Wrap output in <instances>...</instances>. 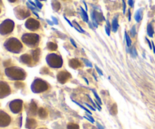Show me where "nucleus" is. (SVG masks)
<instances>
[{
	"label": "nucleus",
	"mask_w": 155,
	"mask_h": 129,
	"mask_svg": "<svg viewBox=\"0 0 155 129\" xmlns=\"http://www.w3.org/2000/svg\"><path fill=\"white\" fill-rule=\"evenodd\" d=\"M5 73L12 79H24L25 77V73L22 69L16 67L8 68L5 70Z\"/></svg>",
	"instance_id": "nucleus-1"
},
{
	"label": "nucleus",
	"mask_w": 155,
	"mask_h": 129,
	"mask_svg": "<svg viewBox=\"0 0 155 129\" xmlns=\"http://www.w3.org/2000/svg\"><path fill=\"white\" fill-rule=\"evenodd\" d=\"M5 47L8 51L15 53H18L22 48V45L17 39L11 38L5 42Z\"/></svg>",
	"instance_id": "nucleus-2"
},
{
	"label": "nucleus",
	"mask_w": 155,
	"mask_h": 129,
	"mask_svg": "<svg viewBox=\"0 0 155 129\" xmlns=\"http://www.w3.org/2000/svg\"><path fill=\"white\" fill-rule=\"evenodd\" d=\"M39 36L34 33H27L22 36V41L25 44L31 46H34L39 42Z\"/></svg>",
	"instance_id": "nucleus-3"
},
{
	"label": "nucleus",
	"mask_w": 155,
	"mask_h": 129,
	"mask_svg": "<svg viewBox=\"0 0 155 129\" xmlns=\"http://www.w3.org/2000/svg\"><path fill=\"white\" fill-rule=\"evenodd\" d=\"M47 62L51 67H61L62 65V60L61 57L54 54H51L47 57Z\"/></svg>",
	"instance_id": "nucleus-4"
},
{
	"label": "nucleus",
	"mask_w": 155,
	"mask_h": 129,
	"mask_svg": "<svg viewBox=\"0 0 155 129\" xmlns=\"http://www.w3.org/2000/svg\"><path fill=\"white\" fill-rule=\"evenodd\" d=\"M14 22L11 20H5L2 23L0 26V31L2 35L8 34L13 30L14 29Z\"/></svg>",
	"instance_id": "nucleus-5"
},
{
	"label": "nucleus",
	"mask_w": 155,
	"mask_h": 129,
	"mask_svg": "<svg viewBox=\"0 0 155 129\" xmlns=\"http://www.w3.org/2000/svg\"><path fill=\"white\" fill-rule=\"evenodd\" d=\"M48 89V85L44 81L41 79H36L33 83L32 89L34 92H44Z\"/></svg>",
	"instance_id": "nucleus-6"
},
{
	"label": "nucleus",
	"mask_w": 155,
	"mask_h": 129,
	"mask_svg": "<svg viewBox=\"0 0 155 129\" xmlns=\"http://www.w3.org/2000/svg\"><path fill=\"white\" fill-rule=\"evenodd\" d=\"M16 17L19 19H24L30 15V12L28 10L25 9L24 8H16L15 9Z\"/></svg>",
	"instance_id": "nucleus-7"
},
{
	"label": "nucleus",
	"mask_w": 155,
	"mask_h": 129,
	"mask_svg": "<svg viewBox=\"0 0 155 129\" xmlns=\"http://www.w3.org/2000/svg\"><path fill=\"white\" fill-rule=\"evenodd\" d=\"M25 27L28 30L34 31V30H36L39 27V23L36 20L33 19V18H30V19H28L26 21Z\"/></svg>",
	"instance_id": "nucleus-8"
},
{
	"label": "nucleus",
	"mask_w": 155,
	"mask_h": 129,
	"mask_svg": "<svg viewBox=\"0 0 155 129\" xmlns=\"http://www.w3.org/2000/svg\"><path fill=\"white\" fill-rule=\"evenodd\" d=\"M22 108V101L20 100H15L10 104V109L13 113H18Z\"/></svg>",
	"instance_id": "nucleus-9"
},
{
	"label": "nucleus",
	"mask_w": 155,
	"mask_h": 129,
	"mask_svg": "<svg viewBox=\"0 0 155 129\" xmlns=\"http://www.w3.org/2000/svg\"><path fill=\"white\" fill-rule=\"evenodd\" d=\"M70 77H71V74L68 73V72H64V71H62V72H60L58 74L57 78L59 82L64 84V83H65L68 81Z\"/></svg>",
	"instance_id": "nucleus-10"
},
{
	"label": "nucleus",
	"mask_w": 155,
	"mask_h": 129,
	"mask_svg": "<svg viewBox=\"0 0 155 129\" xmlns=\"http://www.w3.org/2000/svg\"><path fill=\"white\" fill-rule=\"evenodd\" d=\"M10 117L7 114L4 113L3 112L1 113V116H0V125L2 127L7 126L10 123Z\"/></svg>",
	"instance_id": "nucleus-11"
},
{
	"label": "nucleus",
	"mask_w": 155,
	"mask_h": 129,
	"mask_svg": "<svg viewBox=\"0 0 155 129\" xmlns=\"http://www.w3.org/2000/svg\"><path fill=\"white\" fill-rule=\"evenodd\" d=\"M0 94H1L2 98H3L5 95H8L10 93V89H9L8 85L6 83L1 82V86H0Z\"/></svg>",
	"instance_id": "nucleus-12"
},
{
	"label": "nucleus",
	"mask_w": 155,
	"mask_h": 129,
	"mask_svg": "<svg viewBox=\"0 0 155 129\" xmlns=\"http://www.w3.org/2000/svg\"><path fill=\"white\" fill-rule=\"evenodd\" d=\"M92 16L93 17V18L96 20L97 22H98V23H101V22H102V21H105V19H104V17L103 16L102 14L100 13V12L96 11H94L92 12Z\"/></svg>",
	"instance_id": "nucleus-13"
},
{
	"label": "nucleus",
	"mask_w": 155,
	"mask_h": 129,
	"mask_svg": "<svg viewBox=\"0 0 155 129\" xmlns=\"http://www.w3.org/2000/svg\"><path fill=\"white\" fill-rule=\"evenodd\" d=\"M142 11H143V9L140 8L136 12V14H135L134 18L135 20H136L137 22H140L141 20L142 19V16H143V12Z\"/></svg>",
	"instance_id": "nucleus-14"
},
{
	"label": "nucleus",
	"mask_w": 155,
	"mask_h": 129,
	"mask_svg": "<svg viewBox=\"0 0 155 129\" xmlns=\"http://www.w3.org/2000/svg\"><path fill=\"white\" fill-rule=\"evenodd\" d=\"M36 122L34 119H28L27 121V124H26V127L27 128H30V129H33L36 128Z\"/></svg>",
	"instance_id": "nucleus-15"
},
{
	"label": "nucleus",
	"mask_w": 155,
	"mask_h": 129,
	"mask_svg": "<svg viewBox=\"0 0 155 129\" xmlns=\"http://www.w3.org/2000/svg\"><path fill=\"white\" fill-rule=\"evenodd\" d=\"M69 65L71 67L74 68V69H77V68L80 66V63L79 62V60H76V59H72V60H70Z\"/></svg>",
	"instance_id": "nucleus-16"
},
{
	"label": "nucleus",
	"mask_w": 155,
	"mask_h": 129,
	"mask_svg": "<svg viewBox=\"0 0 155 129\" xmlns=\"http://www.w3.org/2000/svg\"><path fill=\"white\" fill-rule=\"evenodd\" d=\"M21 60L23 63H26V64H30L31 62V57L28 54H24L21 57Z\"/></svg>",
	"instance_id": "nucleus-17"
},
{
	"label": "nucleus",
	"mask_w": 155,
	"mask_h": 129,
	"mask_svg": "<svg viewBox=\"0 0 155 129\" xmlns=\"http://www.w3.org/2000/svg\"><path fill=\"white\" fill-rule=\"evenodd\" d=\"M51 5H52L53 9H54L55 11H58L61 8V4L57 0H52L51 2Z\"/></svg>",
	"instance_id": "nucleus-18"
},
{
	"label": "nucleus",
	"mask_w": 155,
	"mask_h": 129,
	"mask_svg": "<svg viewBox=\"0 0 155 129\" xmlns=\"http://www.w3.org/2000/svg\"><path fill=\"white\" fill-rule=\"evenodd\" d=\"M119 27V24H118V20H117V16L116 18H114V19L113 20V22H112V30L114 32L117 31V29Z\"/></svg>",
	"instance_id": "nucleus-19"
},
{
	"label": "nucleus",
	"mask_w": 155,
	"mask_h": 129,
	"mask_svg": "<svg viewBox=\"0 0 155 129\" xmlns=\"http://www.w3.org/2000/svg\"><path fill=\"white\" fill-rule=\"evenodd\" d=\"M147 33H148V35L150 36V37H153V35H154V29H153L152 25L151 24H149L148 25V28H147Z\"/></svg>",
	"instance_id": "nucleus-20"
},
{
	"label": "nucleus",
	"mask_w": 155,
	"mask_h": 129,
	"mask_svg": "<svg viewBox=\"0 0 155 129\" xmlns=\"http://www.w3.org/2000/svg\"><path fill=\"white\" fill-rule=\"evenodd\" d=\"M39 54H40V50H39V48H37V49L34 50V51H33V59H34V60L38 61L39 57Z\"/></svg>",
	"instance_id": "nucleus-21"
},
{
	"label": "nucleus",
	"mask_w": 155,
	"mask_h": 129,
	"mask_svg": "<svg viewBox=\"0 0 155 129\" xmlns=\"http://www.w3.org/2000/svg\"><path fill=\"white\" fill-rule=\"evenodd\" d=\"M36 110H37V107H36V105L34 104V103H32L30 106V113L33 115H35L36 113Z\"/></svg>",
	"instance_id": "nucleus-22"
},
{
	"label": "nucleus",
	"mask_w": 155,
	"mask_h": 129,
	"mask_svg": "<svg viewBox=\"0 0 155 129\" xmlns=\"http://www.w3.org/2000/svg\"><path fill=\"white\" fill-rule=\"evenodd\" d=\"M80 9H81V16L83 18V21H86V22H88L89 21V18H88L87 13H86V11H85L83 8H80Z\"/></svg>",
	"instance_id": "nucleus-23"
},
{
	"label": "nucleus",
	"mask_w": 155,
	"mask_h": 129,
	"mask_svg": "<svg viewBox=\"0 0 155 129\" xmlns=\"http://www.w3.org/2000/svg\"><path fill=\"white\" fill-rule=\"evenodd\" d=\"M39 116H40L41 118H42V119H44V118H45L47 116V112L45 111V109L43 108H40L39 110Z\"/></svg>",
	"instance_id": "nucleus-24"
},
{
	"label": "nucleus",
	"mask_w": 155,
	"mask_h": 129,
	"mask_svg": "<svg viewBox=\"0 0 155 129\" xmlns=\"http://www.w3.org/2000/svg\"><path fill=\"white\" fill-rule=\"evenodd\" d=\"M47 46H48V49L51 50V51H55L58 48L57 45H56L55 43H53V42H48Z\"/></svg>",
	"instance_id": "nucleus-25"
},
{
	"label": "nucleus",
	"mask_w": 155,
	"mask_h": 129,
	"mask_svg": "<svg viewBox=\"0 0 155 129\" xmlns=\"http://www.w3.org/2000/svg\"><path fill=\"white\" fill-rule=\"evenodd\" d=\"M125 38H126V41H127V46H128V47L131 46V45H132V41H131V39H130V36H129L128 34H127V32H126V33H125Z\"/></svg>",
	"instance_id": "nucleus-26"
},
{
	"label": "nucleus",
	"mask_w": 155,
	"mask_h": 129,
	"mask_svg": "<svg viewBox=\"0 0 155 129\" xmlns=\"http://www.w3.org/2000/svg\"><path fill=\"white\" fill-rule=\"evenodd\" d=\"M68 129H79V126L76 124H69L68 125Z\"/></svg>",
	"instance_id": "nucleus-27"
},
{
	"label": "nucleus",
	"mask_w": 155,
	"mask_h": 129,
	"mask_svg": "<svg viewBox=\"0 0 155 129\" xmlns=\"http://www.w3.org/2000/svg\"><path fill=\"white\" fill-rule=\"evenodd\" d=\"M84 118H85V119H88V120H89V121H90V122H92V123H94L93 118H92V116H90V114H89V113H87V114H86V116H84Z\"/></svg>",
	"instance_id": "nucleus-28"
},
{
	"label": "nucleus",
	"mask_w": 155,
	"mask_h": 129,
	"mask_svg": "<svg viewBox=\"0 0 155 129\" xmlns=\"http://www.w3.org/2000/svg\"><path fill=\"white\" fill-rule=\"evenodd\" d=\"M92 92H93L94 95H95V98H96V99H97V101H98V102L100 104H102V103H101V99H100V98H99V97H98V95H97V93H96V92H95V90H92Z\"/></svg>",
	"instance_id": "nucleus-29"
},
{
	"label": "nucleus",
	"mask_w": 155,
	"mask_h": 129,
	"mask_svg": "<svg viewBox=\"0 0 155 129\" xmlns=\"http://www.w3.org/2000/svg\"><path fill=\"white\" fill-rule=\"evenodd\" d=\"M74 101V102L75 103V104H77V105H79V107H81V108H83V110H86V111L87 112V113H89V114H91V115H92V113H91V112H90V111H89V110H88L86 108V107H83V106H82L81 104H79V103L76 102V101Z\"/></svg>",
	"instance_id": "nucleus-30"
},
{
	"label": "nucleus",
	"mask_w": 155,
	"mask_h": 129,
	"mask_svg": "<svg viewBox=\"0 0 155 129\" xmlns=\"http://www.w3.org/2000/svg\"><path fill=\"white\" fill-rule=\"evenodd\" d=\"M136 35V26H133V27L131 30V36L132 37H134Z\"/></svg>",
	"instance_id": "nucleus-31"
},
{
	"label": "nucleus",
	"mask_w": 155,
	"mask_h": 129,
	"mask_svg": "<svg viewBox=\"0 0 155 129\" xmlns=\"http://www.w3.org/2000/svg\"><path fill=\"white\" fill-rule=\"evenodd\" d=\"M83 62H84V63H85V64H86V66H89V67H92V63H91L89 61V60H85V59H83Z\"/></svg>",
	"instance_id": "nucleus-32"
},
{
	"label": "nucleus",
	"mask_w": 155,
	"mask_h": 129,
	"mask_svg": "<svg viewBox=\"0 0 155 129\" xmlns=\"http://www.w3.org/2000/svg\"><path fill=\"white\" fill-rule=\"evenodd\" d=\"M35 2H36V6H37V7L39 8V9H40V8H42V5L41 4L40 2H39V0H35Z\"/></svg>",
	"instance_id": "nucleus-33"
},
{
	"label": "nucleus",
	"mask_w": 155,
	"mask_h": 129,
	"mask_svg": "<svg viewBox=\"0 0 155 129\" xmlns=\"http://www.w3.org/2000/svg\"><path fill=\"white\" fill-rule=\"evenodd\" d=\"M132 54H133V57H136V55H137V53H136V48H134V47L132 48Z\"/></svg>",
	"instance_id": "nucleus-34"
},
{
	"label": "nucleus",
	"mask_w": 155,
	"mask_h": 129,
	"mask_svg": "<svg viewBox=\"0 0 155 129\" xmlns=\"http://www.w3.org/2000/svg\"><path fill=\"white\" fill-rule=\"evenodd\" d=\"M105 31H106V33H107V35L110 36V27H108V26H106Z\"/></svg>",
	"instance_id": "nucleus-35"
},
{
	"label": "nucleus",
	"mask_w": 155,
	"mask_h": 129,
	"mask_svg": "<svg viewBox=\"0 0 155 129\" xmlns=\"http://www.w3.org/2000/svg\"><path fill=\"white\" fill-rule=\"evenodd\" d=\"M128 4L130 5V7L133 8V5H134V2H133V0H129V1H128Z\"/></svg>",
	"instance_id": "nucleus-36"
},
{
	"label": "nucleus",
	"mask_w": 155,
	"mask_h": 129,
	"mask_svg": "<svg viewBox=\"0 0 155 129\" xmlns=\"http://www.w3.org/2000/svg\"><path fill=\"white\" fill-rule=\"evenodd\" d=\"M95 69H96V70L98 71V73L100 74V75H101H101H103V73H102V71H101V69H100L98 67V66H95Z\"/></svg>",
	"instance_id": "nucleus-37"
},
{
	"label": "nucleus",
	"mask_w": 155,
	"mask_h": 129,
	"mask_svg": "<svg viewBox=\"0 0 155 129\" xmlns=\"http://www.w3.org/2000/svg\"><path fill=\"white\" fill-rule=\"evenodd\" d=\"M51 18H52V20H53V22H54V24H58V22L57 19H56L55 18H54V17H51Z\"/></svg>",
	"instance_id": "nucleus-38"
},
{
	"label": "nucleus",
	"mask_w": 155,
	"mask_h": 129,
	"mask_svg": "<svg viewBox=\"0 0 155 129\" xmlns=\"http://www.w3.org/2000/svg\"><path fill=\"white\" fill-rule=\"evenodd\" d=\"M123 1V4H124V13H125L126 11V3L124 2V0H122Z\"/></svg>",
	"instance_id": "nucleus-39"
},
{
	"label": "nucleus",
	"mask_w": 155,
	"mask_h": 129,
	"mask_svg": "<svg viewBox=\"0 0 155 129\" xmlns=\"http://www.w3.org/2000/svg\"><path fill=\"white\" fill-rule=\"evenodd\" d=\"M64 18H65V20H66V21H68V24H70V25H71V27H74V25H73V24H71V22H70V21H69V20H68V19H67V18H66V17H64Z\"/></svg>",
	"instance_id": "nucleus-40"
},
{
	"label": "nucleus",
	"mask_w": 155,
	"mask_h": 129,
	"mask_svg": "<svg viewBox=\"0 0 155 129\" xmlns=\"http://www.w3.org/2000/svg\"><path fill=\"white\" fill-rule=\"evenodd\" d=\"M86 105L87 106V107H89V108H90L91 110H93V111H95V109H94L93 107H91V106H90V105H89V104H86Z\"/></svg>",
	"instance_id": "nucleus-41"
},
{
	"label": "nucleus",
	"mask_w": 155,
	"mask_h": 129,
	"mask_svg": "<svg viewBox=\"0 0 155 129\" xmlns=\"http://www.w3.org/2000/svg\"><path fill=\"white\" fill-rule=\"evenodd\" d=\"M97 127H98V128H99V129H104V128H103V127L101 126V125H100V124L98 123V122H97Z\"/></svg>",
	"instance_id": "nucleus-42"
},
{
	"label": "nucleus",
	"mask_w": 155,
	"mask_h": 129,
	"mask_svg": "<svg viewBox=\"0 0 155 129\" xmlns=\"http://www.w3.org/2000/svg\"><path fill=\"white\" fill-rule=\"evenodd\" d=\"M71 43L73 44V45H74V47H77V45H76V44H75V42H74V41L72 39H71Z\"/></svg>",
	"instance_id": "nucleus-43"
},
{
	"label": "nucleus",
	"mask_w": 155,
	"mask_h": 129,
	"mask_svg": "<svg viewBox=\"0 0 155 129\" xmlns=\"http://www.w3.org/2000/svg\"><path fill=\"white\" fill-rule=\"evenodd\" d=\"M128 12H129V21H130V20H131V14H130V11L129 10Z\"/></svg>",
	"instance_id": "nucleus-44"
},
{
	"label": "nucleus",
	"mask_w": 155,
	"mask_h": 129,
	"mask_svg": "<svg viewBox=\"0 0 155 129\" xmlns=\"http://www.w3.org/2000/svg\"><path fill=\"white\" fill-rule=\"evenodd\" d=\"M9 2H16L17 0H8Z\"/></svg>",
	"instance_id": "nucleus-45"
},
{
	"label": "nucleus",
	"mask_w": 155,
	"mask_h": 129,
	"mask_svg": "<svg viewBox=\"0 0 155 129\" xmlns=\"http://www.w3.org/2000/svg\"><path fill=\"white\" fill-rule=\"evenodd\" d=\"M85 80H86V83H87V84H88V81H87V79H86V78H85Z\"/></svg>",
	"instance_id": "nucleus-46"
},
{
	"label": "nucleus",
	"mask_w": 155,
	"mask_h": 129,
	"mask_svg": "<svg viewBox=\"0 0 155 129\" xmlns=\"http://www.w3.org/2000/svg\"><path fill=\"white\" fill-rule=\"evenodd\" d=\"M41 1H45V0H41Z\"/></svg>",
	"instance_id": "nucleus-47"
}]
</instances>
